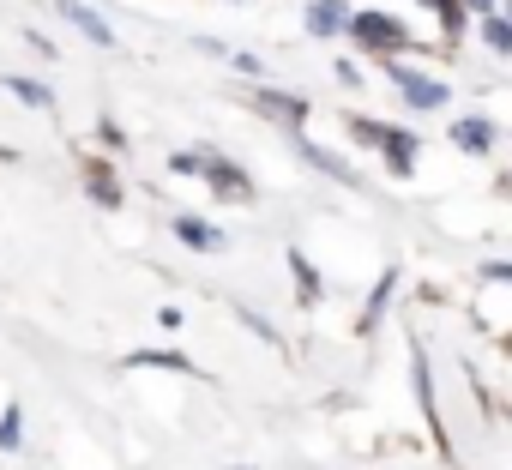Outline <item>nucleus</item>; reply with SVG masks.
Segmentation results:
<instances>
[{
  "label": "nucleus",
  "mask_w": 512,
  "mask_h": 470,
  "mask_svg": "<svg viewBox=\"0 0 512 470\" xmlns=\"http://www.w3.org/2000/svg\"><path fill=\"white\" fill-rule=\"evenodd\" d=\"M7 85H13V97H25V103L49 109V91H43V85H31V79H7Z\"/></svg>",
  "instance_id": "nucleus-15"
},
{
  "label": "nucleus",
  "mask_w": 512,
  "mask_h": 470,
  "mask_svg": "<svg viewBox=\"0 0 512 470\" xmlns=\"http://www.w3.org/2000/svg\"><path fill=\"white\" fill-rule=\"evenodd\" d=\"M19 416H25V410H7V422H0V446H7V452L19 446Z\"/></svg>",
  "instance_id": "nucleus-16"
},
{
  "label": "nucleus",
  "mask_w": 512,
  "mask_h": 470,
  "mask_svg": "<svg viewBox=\"0 0 512 470\" xmlns=\"http://www.w3.org/2000/svg\"><path fill=\"white\" fill-rule=\"evenodd\" d=\"M350 37H356L362 49H404V43H410V31H404L392 13H356V19H350Z\"/></svg>",
  "instance_id": "nucleus-1"
},
{
  "label": "nucleus",
  "mask_w": 512,
  "mask_h": 470,
  "mask_svg": "<svg viewBox=\"0 0 512 470\" xmlns=\"http://www.w3.org/2000/svg\"><path fill=\"white\" fill-rule=\"evenodd\" d=\"M506 356H512V338H506Z\"/></svg>",
  "instance_id": "nucleus-20"
},
{
  "label": "nucleus",
  "mask_w": 512,
  "mask_h": 470,
  "mask_svg": "<svg viewBox=\"0 0 512 470\" xmlns=\"http://www.w3.org/2000/svg\"><path fill=\"white\" fill-rule=\"evenodd\" d=\"M85 175H91V193H97V199H103V205H121V187H115V181H109V169H103V163H91V169H85Z\"/></svg>",
  "instance_id": "nucleus-11"
},
{
  "label": "nucleus",
  "mask_w": 512,
  "mask_h": 470,
  "mask_svg": "<svg viewBox=\"0 0 512 470\" xmlns=\"http://www.w3.org/2000/svg\"><path fill=\"white\" fill-rule=\"evenodd\" d=\"M175 235H181L187 248H199V254H217V248H223V235H217L211 223H199V217H175Z\"/></svg>",
  "instance_id": "nucleus-6"
},
{
  "label": "nucleus",
  "mask_w": 512,
  "mask_h": 470,
  "mask_svg": "<svg viewBox=\"0 0 512 470\" xmlns=\"http://www.w3.org/2000/svg\"><path fill=\"white\" fill-rule=\"evenodd\" d=\"M392 79H398V91H404L410 109H440V103H446V85H434V79H422V73H392Z\"/></svg>",
  "instance_id": "nucleus-2"
},
{
  "label": "nucleus",
  "mask_w": 512,
  "mask_h": 470,
  "mask_svg": "<svg viewBox=\"0 0 512 470\" xmlns=\"http://www.w3.org/2000/svg\"><path fill=\"white\" fill-rule=\"evenodd\" d=\"M380 151H386L392 175H410V163H416V139H410V133H386V139H380Z\"/></svg>",
  "instance_id": "nucleus-7"
},
{
  "label": "nucleus",
  "mask_w": 512,
  "mask_h": 470,
  "mask_svg": "<svg viewBox=\"0 0 512 470\" xmlns=\"http://www.w3.org/2000/svg\"><path fill=\"white\" fill-rule=\"evenodd\" d=\"M482 31H488V49H500V55H512V25H506V19H488Z\"/></svg>",
  "instance_id": "nucleus-14"
},
{
  "label": "nucleus",
  "mask_w": 512,
  "mask_h": 470,
  "mask_svg": "<svg viewBox=\"0 0 512 470\" xmlns=\"http://www.w3.org/2000/svg\"><path fill=\"white\" fill-rule=\"evenodd\" d=\"M308 25H314V31H338V25H344V0H320V7L308 13Z\"/></svg>",
  "instance_id": "nucleus-10"
},
{
  "label": "nucleus",
  "mask_w": 512,
  "mask_h": 470,
  "mask_svg": "<svg viewBox=\"0 0 512 470\" xmlns=\"http://www.w3.org/2000/svg\"><path fill=\"white\" fill-rule=\"evenodd\" d=\"M476 7H494V0H476Z\"/></svg>",
  "instance_id": "nucleus-18"
},
{
  "label": "nucleus",
  "mask_w": 512,
  "mask_h": 470,
  "mask_svg": "<svg viewBox=\"0 0 512 470\" xmlns=\"http://www.w3.org/2000/svg\"><path fill=\"white\" fill-rule=\"evenodd\" d=\"M205 181H211L223 199H253V187L241 181V169H235L229 157H205Z\"/></svg>",
  "instance_id": "nucleus-3"
},
{
  "label": "nucleus",
  "mask_w": 512,
  "mask_h": 470,
  "mask_svg": "<svg viewBox=\"0 0 512 470\" xmlns=\"http://www.w3.org/2000/svg\"><path fill=\"white\" fill-rule=\"evenodd\" d=\"M434 7H440V19H446V25H452V31H458V25H464V7H458V0H434Z\"/></svg>",
  "instance_id": "nucleus-17"
},
{
  "label": "nucleus",
  "mask_w": 512,
  "mask_h": 470,
  "mask_svg": "<svg viewBox=\"0 0 512 470\" xmlns=\"http://www.w3.org/2000/svg\"><path fill=\"white\" fill-rule=\"evenodd\" d=\"M452 139H458L464 151H488V139H494V133H488V121H458V127H452Z\"/></svg>",
  "instance_id": "nucleus-9"
},
{
  "label": "nucleus",
  "mask_w": 512,
  "mask_h": 470,
  "mask_svg": "<svg viewBox=\"0 0 512 470\" xmlns=\"http://www.w3.org/2000/svg\"><path fill=\"white\" fill-rule=\"evenodd\" d=\"M302 151H308V157H314V163H320V169H326V175H338V181H356V175H350V163H344V157H332V151H320V145H302Z\"/></svg>",
  "instance_id": "nucleus-12"
},
{
  "label": "nucleus",
  "mask_w": 512,
  "mask_h": 470,
  "mask_svg": "<svg viewBox=\"0 0 512 470\" xmlns=\"http://www.w3.org/2000/svg\"><path fill=\"white\" fill-rule=\"evenodd\" d=\"M61 13H67V19H73V31H85L91 43H103V49L115 43V31L103 25V13H91V7H85V0H61Z\"/></svg>",
  "instance_id": "nucleus-4"
},
{
  "label": "nucleus",
  "mask_w": 512,
  "mask_h": 470,
  "mask_svg": "<svg viewBox=\"0 0 512 470\" xmlns=\"http://www.w3.org/2000/svg\"><path fill=\"white\" fill-rule=\"evenodd\" d=\"M500 187H506V193H512V181H500Z\"/></svg>",
  "instance_id": "nucleus-19"
},
{
  "label": "nucleus",
  "mask_w": 512,
  "mask_h": 470,
  "mask_svg": "<svg viewBox=\"0 0 512 470\" xmlns=\"http://www.w3.org/2000/svg\"><path fill=\"white\" fill-rule=\"evenodd\" d=\"M133 368H175V374H199L187 356H175V350H139L133 356Z\"/></svg>",
  "instance_id": "nucleus-8"
},
{
  "label": "nucleus",
  "mask_w": 512,
  "mask_h": 470,
  "mask_svg": "<svg viewBox=\"0 0 512 470\" xmlns=\"http://www.w3.org/2000/svg\"><path fill=\"white\" fill-rule=\"evenodd\" d=\"M253 103H260L266 115H278L284 127H302V115H308V103L302 97H284V91H253Z\"/></svg>",
  "instance_id": "nucleus-5"
},
{
  "label": "nucleus",
  "mask_w": 512,
  "mask_h": 470,
  "mask_svg": "<svg viewBox=\"0 0 512 470\" xmlns=\"http://www.w3.org/2000/svg\"><path fill=\"white\" fill-rule=\"evenodd\" d=\"M290 266H296V284H302V296H320V278H314L308 254H290Z\"/></svg>",
  "instance_id": "nucleus-13"
}]
</instances>
